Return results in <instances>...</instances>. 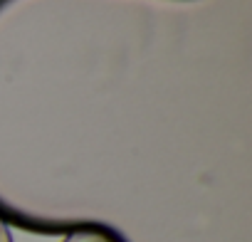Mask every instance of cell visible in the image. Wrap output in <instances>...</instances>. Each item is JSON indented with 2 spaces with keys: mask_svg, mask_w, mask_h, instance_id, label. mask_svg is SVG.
<instances>
[{
  "mask_svg": "<svg viewBox=\"0 0 252 242\" xmlns=\"http://www.w3.org/2000/svg\"><path fill=\"white\" fill-rule=\"evenodd\" d=\"M62 242H119V240L109 230H101V227H79L69 232Z\"/></svg>",
  "mask_w": 252,
  "mask_h": 242,
  "instance_id": "1",
  "label": "cell"
},
{
  "mask_svg": "<svg viewBox=\"0 0 252 242\" xmlns=\"http://www.w3.org/2000/svg\"><path fill=\"white\" fill-rule=\"evenodd\" d=\"M0 242H13V235H10V227L0 220Z\"/></svg>",
  "mask_w": 252,
  "mask_h": 242,
  "instance_id": "2",
  "label": "cell"
}]
</instances>
